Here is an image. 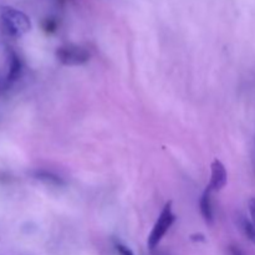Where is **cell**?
<instances>
[{
	"mask_svg": "<svg viewBox=\"0 0 255 255\" xmlns=\"http://www.w3.org/2000/svg\"><path fill=\"white\" fill-rule=\"evenodd\" d=\"M56 57L65 66H80L90 60V52L77 45H64L56 50Z\"/></svg>",
	"mask_w": 255,
	"mask_h": 255,
	"instance_id": "cell-3",
	"label": "cell"
},
{
	"mask_svg": "<svg viewBox=\"0 0 255 255\" xmlns=\"http://www.w3.org/2000/svg\"><path fill=\"white\" fill-rule=\"evenodd\" d=\"M36 178L40 179V181L45 182V183L54 184V186H64V181H62L59 176L51 173V172H47V171L36 172Z\"/></svg>",
	"mask_w": 255,
	"mask_h": 255,
	"instance_id": "cell-8",
	"label": "cell"
},
{
	"mask_svg": "<svg viewBox=\"0 0 255 255\" xmlns=\"http://www.w3.org/2000/svg\"><path fill=\"white\" fill-rule=\"evenodd\" d=\"M174 221H176V216L172 211V202H168L162 209L161 214H159L158 219L154 223L153 228H152L151 233L148 236V239H147V246H148L149 249H154L161 243V241L166 236L167 232L169 231Z\"/></svg>",
	"mask_w": 255,
	"mask_h": 255,
	"instance_id": "cell-2",
	"label": "cell"
},
{
	"mask_svg": "<svg viewBox=\"0 0 255 255\" xmlns=\"http://www.w3.org/2000/svg\"><path fill=\"white\" fill-rule=\"evenodd\" d=\"M44 29H45V31H47V32L54 31V30L56 29V22L51 19H47L46 21L44 22Z\"/></svg>",
	"mask_w": 255,
	"mask_h": 255,
	"instance_id": "cell-10",
	"label": "cell"
},
{
	"mask_svg": "<svg viewBox=\"0 0 255 255\" xmlns=\"http://www.w3.org/2000/svg\"><path fill=\"white\" fill-rule=\"evenodd\" d=\"M212 192L208 188H206V191L203 192L201 197V201H199V209H201V214L203 217L204 222H206L208 226H212L214 223V213H213V204H212V198H211Z\"/></svg>",
	"mask_w": 255,
	"mask_h": 255,
	"instance_id": "cell-5",
	"label": "cell"
},
{
	"mask_svg": "<svg viewBox=\"0 0 255 255\" xmlns=\"http://www.w3.org/2000/svg\"><path fill=\"white\" fill-rule=\"evenodd\" d=\"M191 241H193V242H206V237H204L203 234H201V233L192 234Z\"/></svg>",
	"mask_w": 255,
	"mask_h": 255,
	"instance_id": "cell-13",
	"label": "cell"
},
{
	"mask_svg": "<svg viewBox=\"0 0 255 255\" xmlns=\"http://www.w3.org/2000/svg\"><path fill=\"white\" fill-rule=\"evenodd\" d=\"M115 248H116L117 253L120 255H134L133 252H132L128 247H126L122 243H116L115 244Z\"/></svg>",
	"mask_w": 255,
	"mask_h": 255,
	"instance_id": "cell-9",
	"label": "cell"
},
{
	"mask_svg": "<svg viewBox=\"0 0 255 255\" xmlns=\"http://www.w3.org/2000/svg\"><path fill=\"white\" fill-rule=\"evenodd\" d=\"M229 254L231 255H246L243 252H242V249L237 246L229 247Z\"/></svg>",
	"mask_w": 255,
	"mask_h": 255,
	"instance_id": "cell-12",
	"label": "cell"
},
{
	"mask_svg": "<svg viewBox=\"0 0 255 255\" xmlns=\"http://www.w3.org/2000/svg\"><path fill=\"white\" fill-rule=\"evenodd\" d=\"M254 157H255V154H254Z\"/></svg>",
	"mask_w": 255,
	"mask_h": 255,
	"instance_id": "cell-14",
	"label": "cell"
},
{
	"mask_svg": "<svg viewBox=\"0 0 255 255\" xmlns=\"http://www.w3.org/2000/svg\"><path fill=\"white\" fill-rule=\"evenodd\" d=\"M0 20L5 32L12 37H21L31 29L30 17L12 6L0 7Z\"/></svg>",
	"mask_w": 255,
	"mask_h": 255,
	"instance_id": "cell-1",
	"label": "cell"
},
{
	"mask_svg": "<svg viewBox=\"0 0 255 255\" xmlns=\"http://www.w3.org/2000/svg\"><path fill=\"white\" fill-rule=\"evenodd\" d=\"M239 227H241L242 232L244 233V236L252 242L255 246V224L252 221H248L246 217H241V221H239Z\"/></svg>",
	"mask_w": 255,
	"mask_h": 255,
	"instance_id": "cell-7",
	"label": "cell"
},
{
	"mask_svg": "<svg viewBox=\"0 0 255 255\" xmlns=\"http://www.w3.org/2000/svg\"><path fill=\"white\" fill-rule=\"evenodd\" d=\"M22 70L21 61H20V57L15 54L14 51H10L9 54V72H7L6 76V82L7 84H12L14 81H16L17 77L20 76Z\"/></svg>",
	"mask_w": 255,
	"mask_h": 255,
	"instance_id": "cell-6",
	"label": "cell"
},
{
	"mask_svg": "<svg viewBox=\"0 0 255 255\" xmlns=\"http://www.w3.org/2000/svg\"><path fill=\"white\" fill-rule=\"evenodd\" d=\"M248 207H249V213H251V217H252V222L255 224V197L254 198H251V201H249L248 203Z\"/></svg>",
	"mask_w": 255,
	"mask_h": 255,
	"instance_id": "cell-11",
	"label": "cell"
},
{
	"mask_svg": "<svg viewBox=\"0 0 255 255\" xmlns=\"http://www.w3.org/2000/svg\"><path fill=\"white\" fill-rule=\"evenodd\" d=\"M227 182H228V173H227L226 167L218 158H216L211 164V182L207 188L212 193L219 192L227 186Z\"/></svg>",
	"mask_w": 255,
	"mask_h": 255,
	"instance_id": "cell-4",
	"label": "cell"
}]
</instances>
